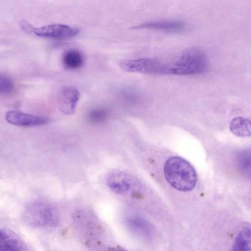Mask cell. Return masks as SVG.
<instances>
[{
  "mask_svg": "<svg viewBox=\"0 0 251 251\" xmlns=\"http://www.w3.org/2000/svg\"><path fill=\"white\" fill-rule=\"evenodd\" d=\"M164 173L169 184L179 191H191L197 184V176L194 168L181 157L169 158L164 165Z\"/></svg>",
  "mask_w": 251,
  "mask_h": 251,
  "instance_id": "1",
  "label": "cell"
},
{
  "mask_svg": "<svg viewBox=\"0 0 251 251\" xmlns=\"http://www.w3.org/2000/svg\"><path fill=\"white\" fill-rule=\"evenodd\" d=\"M23 217L28 225L41 228L54 227L59 222L57 209L51 203L42 200L29 203L24 210Z\"/></svg>",
  "mask_w": 251,
  "mask_h": 251,
  "instance_id": "2",
  "label": "cell"
},
{
  "mask_svg": "<svg viewBox=\"0 0 251 251\" xmlns=\"http://www.w3.org/2000/svg\"><path fill=\"white\" fill-rule=\"evenodd\" d=\"M208 67V60L201 50L186 49L174 62L169 63V74L190 75L201 74Z\"/></svg>",
  "mask_w": 251,
  "mask_h": 251,
  "instance_id": "3",
  "label": "cell"
},
{
  "mask_svg": "<svg viewBox=\"0 0 251 251\" xmlns=\"http://www.w3.org/2000/svg\"><path fill=\"white\" fill-rule=\"evenodd\" d=\"M20 24L21 27L25 31L45 38L68 39L75 36L79 32L77 28L63 24H52L39 28H34L24 21Z\"/></svg>",
  "mask_w": 251,
  "mask_h": 251,
  "instance_id": "4",
  "label": "cell"
},
{
  "mask_svg": "<svg viewBox=\"0 0 251 251\" xmlns=\"http://www.w3.org/2000/svg\"><path fill=\"white\" fill-rule=\"evenodd\" d=\"M120 67L128 72L146 74H167V63L159 60L141 58L123 60L120 63Z\"/></svg>",
  "mask_w": 251,
  "mask_h": 251,
  "instance_id": "5",
  "label": "cell"
},
{
  "mask_svg": "<svg viewBox=\"0 0 251 251\" xmlns=\"http://www.w3.org/2000/svg\"><path fill=\"white\" fill-rule=\"evenodd\" d=\"M186 24L183 21L177 20L150 21L133 27L135 29H148L165 33H174L184 31Z\"/></svg>",
  "mask_w": 251,
  "mask_h": 251,
  "instance_id": "6",
  "label": "cell"
},
{
  "mask_svg": "<svg viewBox=\"0 0 251 251\" xmlns=\"http://www.w3.org/2000/svg\"><path fill=\"white\" fill-rule=\"evenodd\" d=\"M6 121L11 124L23 127L42 126L49 122L45 117L25 113L18 110H10L5 114Z\"/></svg>",
  "mask_w": 251,
  "mask_h": 251,
  "instance_id": "7",
  "label": "cell"
},
{
  "mask_svg": "<svg viewBox=\"0 0 251 251\" xmlns=\"http://www.w3.org/2000/svg\"><path fill=\"white\" fill-rule=\"evenodd\" d=\"M106 182L113 192L120 194L127 193L135 185V180L121 171L110 173L107 177Z\"/></svg>",
  "mask_w": 251,
  "mask_h": 251,
  "instance_id": "8",
  "label": "cell"
},
{
  "mask_svg": "<svg viewBox=\"0 0 251 251\" xmlns=\"http://www.w3.org/2000/svg\"><path fill=\"white\" fill-rule=\"evenodd\" d=\"M79 91L74 87H66L60 94L59 107L60 111L66 115H72L75 112L79 100Z\"/></svg>",
  "mask_w": 251,
  "mask_h": 251,
  "instance_id": "9",
  "label": "cell"
},
{
  "mask_svg": "<svg viewBox=\"0 0 251 251\" xmlns=\"http://www.w3.org/2000/svg\"><path fill=\"white\" fill-rule=\"evenodd\" d=\"M0 249L5 251H23L27 250L24 241L15 232L7 228L0 229Z\"/></svg>",
  "mask_w": 251,
  "mask_h": 251,
  "instance_id": "10",
  "label": "cell"
},
{
  "mask_svg": "<svg viewBox=\"0 0 251 251\" xmlns=\"http://www.w3.org/2000/svg\"><path fill=\"white\" fill-rule=\"evenodd\" d=\"M232 250L251 251V227L250 226H244L239 232L235 239Z\"/></svg>",
  "mask_w": 251,
  "mask_h": 251,
  "instance_id": "11",
  "label": "cell"
},
{
  "mask_svg": "<svg viewBox=\"0 0 251 251\" xmlns=\"http://www.w3.org/2000/svg\"><path fill=\"white\" fill-rule=\"evenodd\" d=\"M230 130L234 135L240 137L251 136V121L238 117L234 118L230 124Z\"/></svg>",
  "mask_w": 251,
  "mask_h": 251,
  "instance_id": "12",
  "label": "cell"
},
{
  "mask_svg": "<svg viewBox=\"0 0 251 251\" xmlns=\"http://www.w3.org/2000/svg\"><path fill=\"white\" fill-rule=\"evenodd\" d=\"M64 66L67 69L76 70L80 68L84 63L82 54L76 50H70L65 52L63 56Z\"/></svg>",
  "mask_w": 251,
  "mask_h": 251,
  "instance_id": "13",
  "label": "cell"
},
{
  "mask_svg": "<svg viewBox=\"0 0 251 251\" xmlns=\"http://www.w3.org/2000/svg\"><path fill=\"white\" fill-rule=\"evenodd\" d=\"M235 162L241 174L251 178V149H246L239 152Z\"/></svg>",
  "mask_w": 251,
  "mask_h": 251,
  "instance_id": "14",
  "label": "cell"
},
{
  "mask_svg": "<svg viewBox=\"0 0 251 251\" xmlns=\"http://www.w3.org/2000/svg\"><path fill=\"white\" fill-rule=\"evenodd\" d=\"M109 115L108 110L104 108L92 109L88 115V119L92 123L100 124L104 122Z\"/></svg>",
  "mask_w": 251,
  "mask_h": 251,
  "instance_id": "15",
  "label": "cell"
},
{
  "mask_svg": "<svg viewBox=\"0 0 251 251\" xmlns=\"http://www.w3.org/2000/svg\"><path fill=\"white\" fill-rule=\"evenodd\" d=\"M14 88V83L12 80L5 75L0 77V92L6 94L12 91Z\"/></svg>",
  "mask_w": 251,
  "mask_h": 251,
  "instance_id": "16",
  "label": "cell"
}]
</instances>
